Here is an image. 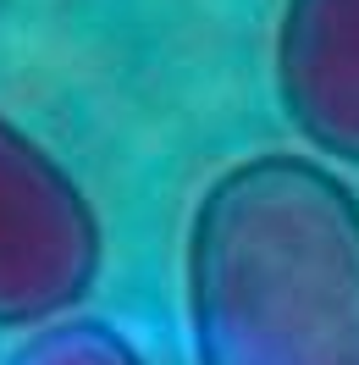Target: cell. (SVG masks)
<instances>
[{
	"label": "cell",
	"mask_w": 359,
	"mask_h": 365,
	"mask_svg": "<svg viewBox=\"0 0 359 365\" xmlns=\"http://www.w3.org/2000/svg\"><path fill=\"white\" fill-rule=\"evenodd\" d=\"M11 365H144L133 343L111 332L105 321H50L11 354Z\"/></svg>",
	"instance_id": "4"
},
{
	"label": "cell",
	"mask_w": 359,
	"mask_h": 365,
	"mask_svg": "<svg viewBox=\"0 0 359 365\" xmlns=\"http://www.w3.org/2000/svg\"><path fill=\"white\" fill-rule=\"evenodd\" d=\"M182 272L199 365H359V194L321 155L210 178Z\"/></svg>",
	"instance_id": "1"
},
{
	"label": "cell",
	"mask_w": 359,
	"mask_h": 365,
	"mask_svg": "<svg viewBox=\"0 0 359 365\" xmlns=\"http://www.w3.org/2000/svg\"><path fill=\"white\" fill-rule=\"evenodd\" d=\"M271 67L293 133L359 166V0H288Z\"/></svg>",
	"instance_id": "3"
},
{
	"label": "cell",
	"mask_w": 359,
	"mask_h": 365,
	"mask_svg": "<svg viewBox=\"0 0 359 365\" xmlns=\"http://www.w3.org/2000/svg\"><path fill=\"white\" fill-rule=\"evenodd\" d=\"M105 232L89 194L0 111V327H50L89 299Z\"/></svg>",
	"instance_id": "2"
}]
</instances>
